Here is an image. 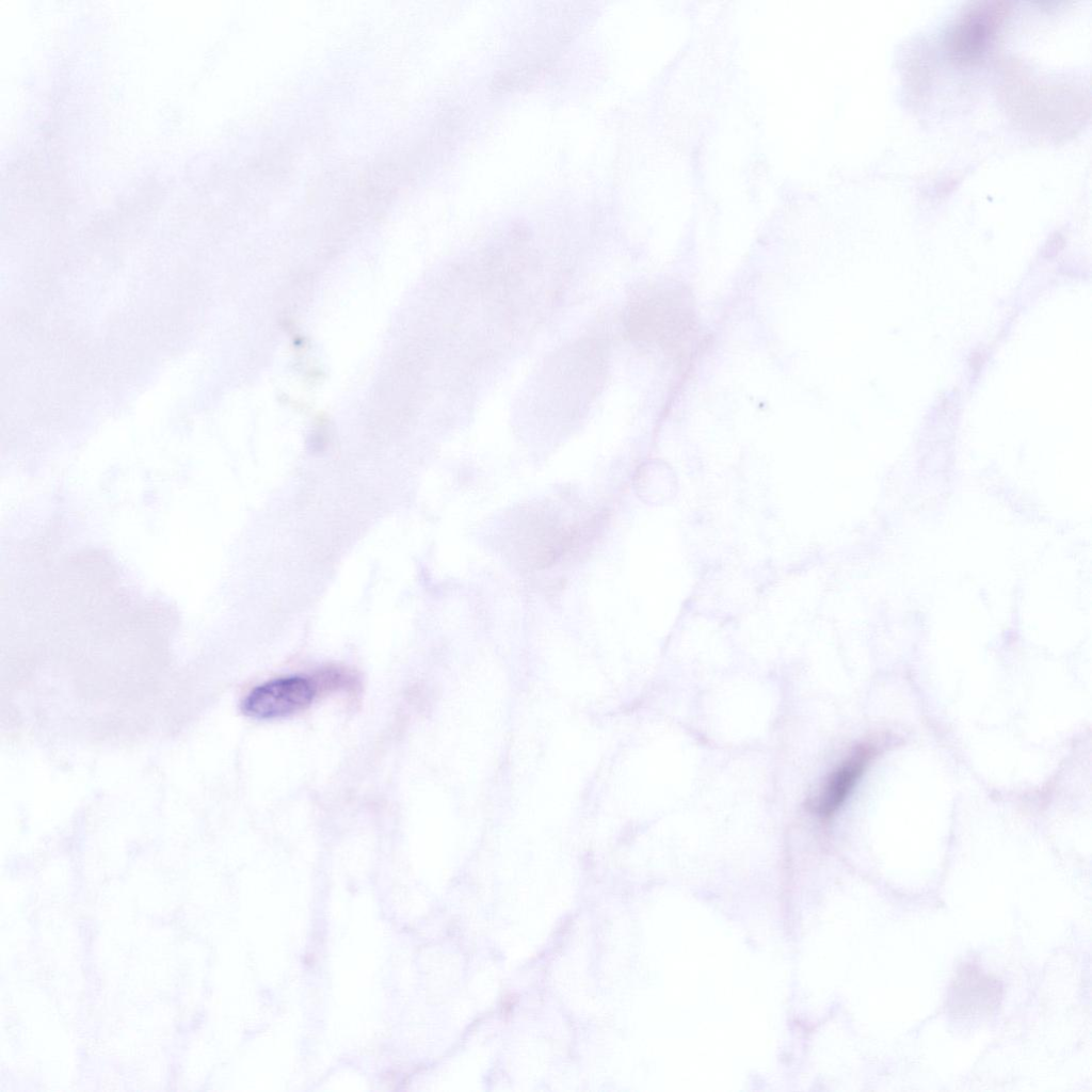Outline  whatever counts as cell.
Returning <instances> with one entry per match:
<instances>
[{
    "label": "cell",
    "mask_w": 1092,
    "mask_h": 1092,
    "mask_svg": "<svg viewBox=\"0 0 1092 1092\" xmlns=\"http://www.w3.org/2000/svg\"><path fill=\"white\" fill-rule=\"evenodd\" d=\"M637 314L641 331L647 332L646 338L660 344L682 346L694 332L693 311L686 293L660 292L644 301Z\"/></svg>",
    "instance_id": "3"
},
{
    "label": "cell",
    "mask_w": 1092,
    "mask_h": 1092,
    "mask_svg": "<svg viewBox=\"0 0 1092 1092\" xmlns=\"http://www.w3.org/2000/svg\"><path fill=\"white\" fill-rule=\"evenodd\" d=\"M1007 12L1002 2H979L966 10L947 36L952 59L962 64L979 61L989 50Z\"/></svg>",
    "instance_id": "1"
},
{
    "label": "cell",
    "mask_w": 1092,
    "mask_h": 1092,
    "mask_svg": "<svg viewBox=\"0 0 1092 1092\" xmlns=\"http://www.w3.org/2000/svg\"><path fill=\"white\" fill-rule=\"evenodd\" d=\"M316 694V684L307 677H279L254 688L243 700L242 711L257 720L279 719L308 707Z\"/></svg>",
    "instance_id": "2"
},
{
    "label": "cell",
    "mask_w": 1092,
    "mask_h": 1092,
    "mask_svg": "<svg viewBox=\"0 0 1092 1092\" xmlns=\"http://www.w3.org/2000/svg\"><path fill=\"white\" fill-rule=\"evenodd\" d=\"M1000 992L997 980L973 965H965L951 986L950 1008L963 1016L989 1012L996 1006Z\"/></svg>",
    "instance_id": "5"
},
{
    "label": "cell",
    "mask_w": 1092,
    "mask_h": 1092,
    "mask_svg": "<svg viewBox=\"0 0 1092 1092\" xmlns=\"http://www.w3.org/2000/svg\"><path fill=\"white\" fill-rule=\"evenodd\" d=\"M877 745L871 742L855 746L824 782L813 803L814 812L823 818L832 816L855 787L871 759Z\"/></svg>",
    "instance_id": "4"
}]
</instances>
